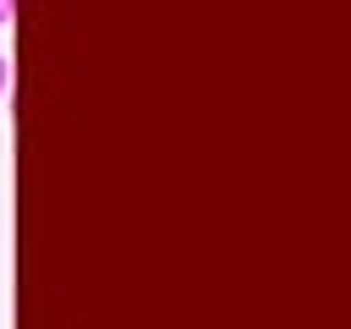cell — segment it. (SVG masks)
<instances>
[{"label": "cell", "mask_w": 351, "mask_h": 329, "mask_svg": "<svg viewBox=\"0 0 351 329\" xmlns=\"http://www.w3.org/2000/svg\"><path fill=\"white\" fill-rule=\"evenodd\" d=\"M5 88H11V60L0 55V93H5Z\"/></svg>", "instance_id": "cell-1"}, {"label": "cell", "mask_w": 351, "mask_h": 329, "mask_svg": "<svg viewBox=\"0 0 351 329\" xmlns=\"http://www.w3.org/2000/svg\"><path fill=\"white\" fill-rule=\"evenodd\" d=\"M11 11H16V0H0V27L11 22Z\"/></svg>", "instance_id": "cell-2"}]
</instances>
